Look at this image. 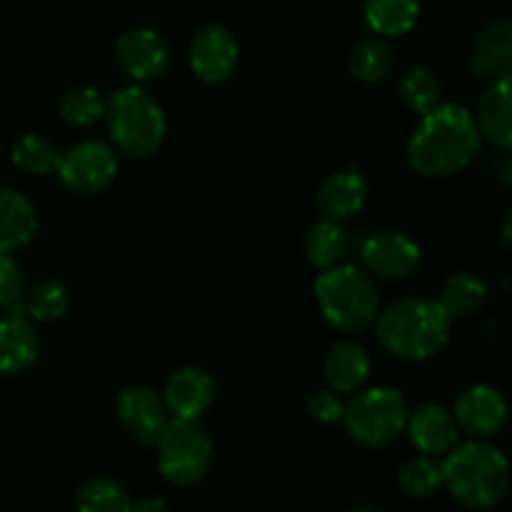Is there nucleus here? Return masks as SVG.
Segmentation results:
<instances>
[{
	"mask_svg": "<svg viewBox=\"0 0 512 512\" xmlns=\"http://www.w3.org/2000/svg\"><path fill=\"white\" fill-rule=\"evenodd\" d=\"M480 145L473 113L458 103H440L420 115L408 140V163L423 178H450L478 158Z\"/></svg>",
	"mask_w": 512,
	"mask_h": 512,
	"instance_id": "nucleus-1",
	"label": "nucleus"
},
{
	"mask_svg": "<svg viewBox=\"0 0 512 512\" xmlns=\"http://www.w3.org/2000/svg\"><path fill=\"white\" fill-rule=\"evenodd\" d=\"M450 323L438 300L403 298L380 310L375 320L378 343L393 358L405 363H425L445 350L450 340Z\"/></svg>",
	"mask_w": 512,
	"mask_h": 512,
	"instance_id": "nucleus-2",
	"label": "nucleus"
},
{
	"mask_svg": "<svg viewBox=\"0 0 512 512\" xmlns=\"http://www.w3.org/2000/svg\"><path fill=\"white\" fill-rule=\"evenodd\" d=\"M440 468L445 488L470 510H490L508 495V458L490 440L470 438L468 443L453 445Z\"/></svg>",
	"mask_w": 512,
	"mask_h": 512,
	"instance_id": "nucleus-3",
	"label": "nucleus"
},
{
	"mask_svg": "<svg viewBox=\"0 0 512 512\" xmlns=\"http://www.w3.org/2000/svg\"><path fill=\"white\" fill-rule=\"evenodd\" d=\"M315 300L325 323L343 335L370 330L380 313V293L373 278L360 265L340 263L320 270L315 280Z\"/></svg>",
	"mask_w": 512,
	"mask_h": 512,
	"instance_id": "nucleus-4",
	"label": "nucleus"
},
{
	"mask_svg": "<svg viewBox=\"0 0 512 512\" xmlns=\"http://www.w3.org/2000/svg\"><path fill=\"white\" fill-rule=\"evenodd\" d=\"M105 125L115 150L135 160L155 155L168 133L163 105L143 85L120 88L105 100Z\"/></svg>",
	"mask_w": 512,
	"mask_h": 512,
	"instance_id": "nucleus-5",
	"label": "nucleus"
},
{
	"mask_svg": "<svg viewBox=\"0 0 512 512\" xmlns=\"http://www.w3.org/2000/svg\"><path fill=\"white\" fill-rule=\"evenodd\" d=\"M408 413V403L400 390L373 385L353 393V398L345 403L340 423L363 448H385L405 430Z\"/></svg>",
	"mask_w": 512,
	"mask_h": 512,
	"instance_id": "nucleus-6",
	"label": "nucleus"
},
{
	"mask_svg": "<svg viewBox=\"0 0 512 512\" xmlns=\"http://www.w3.org/2000/svg\"><path fill=\"white\" fill-rule=\"evenodd\" d=\"M160 473L178 488H193L208 475L213 463V443L198 423L168 420L155 440Z\"/></svg>",
	"mask_w": 512,
	"mask_h": 512,
	"instance_id": "nucleus-7",
	"label": "nucleus"
},
{
	"mask_svg": "<svg viewBox=\"0 0 512 512\" xmlns=\"http://www.w3.org/2000/svg\"><path fill=\"white\" fill-rule=\"evenodd\" d=\"M120 168L118 150L103 140H83L60 153L58 178L70 193L98 195L115 180Z\"/></svg>",
	"mask_w": 512,
	"mask_h": 512,
	"instance_id": "nucleus-8",
	"label": "nucleus"
},
{
	"mask_svg": "<svg viewBox=\"0 0 512 512\" xmlns=\"http://www.w3.org/2000/svg\"><path fill=\"white\" fill-rule=\"evenodd\" d=\"M360 263L370 278L405 280L418 270L420 248L398 230H378L360 245Z\"/></svg>",
	"mask_w": 512,
	"mask_h": 512,
	"instance_id": "nucleus-9",
	"label": "nucleus"
},
{
	"mask_svg": "<svg viewBox=\"0 0 512 512\" xmlns=\"http://www.w3.org/2000/svg\"><path fill=\"white\" fill-rule=\"evenodd\" d=\"M453 418L473 440H493L508 425V403L493 385H470L460 393Z\"/></svg>",
	"mask_w": 512,
	"mask_h": 512,
	"instance_id": "nucleus-10",
	"label": "nucleus"
},
{
	"mask_svg": "<svg viewBox=\"0 0 512 512\" xmlns=\"http://www.w3.org/2000/svg\"><path fill=\"white\" fill-rule=\"evenodd\" d=\"M240 45L225 25H205L190 43V68L205 85L225 83L235 73Z\"/></svg>",
	"mask_w": 512,
	"mask_h": 512,
	"instance_id": "nucleus-11",
	"label": "nucleus"
},
{
	"mask_svg": "<svg viewBox=\"0 0 512 512\" xmlns=\"http://www.w3.org/2000/svg\"><path fill=\"white\" fill-rule=\"evenodd\" d=\"M115 58L123 73L138 83L160 78L170 65V48L160 33L150 28L125 30L115 43Z\"/></svg>",
	"mask_w": 512,
	"mask_h": 512,
	"instance_id": "nucleus-12",
	"label": "nucleus"
},
{
	"mask_svg": "<svg viewBox=\"0 0 512 512\" xmlns=\"http://www.w3.org/2000/svg\"><path fill=\"white\" fill-rule=\"evenodd\" d=\"M215 400V380L200 365H185L168 378L163 390V403L168 413L178 420L198 423Z\"/></svg>",
	"mask_w": 512,
	"mask_h": 512,
	"instance_id": "nucleus-13",
	"label": "nucleus"
},
{
	"mask_svg": "<svg viewBox=\"0 0 512 512\" xmlns=\"http://www.w3.org/2000/svg\"><path fill=\"white\" fill-rule=\"evenodd\" d=\"M115 408H118V418L123 428L143 445H155L165 423H168V408H165L163 398L148 385L125 388L118 395Z\"/></svg>",
	"mask_w": 512,
	"mask_h": 512,
	"instance_id": "nucleus-14",
	"label": "nucleus"
},
{
	"mask_svg": "<svg viewBox=\"0 0 512 512\" xmlns=\"http://www.w3.org/2000/svg\"><path fill=\"white\" fill-rule=\"evenodd\" d=\"M40 353V338L35 323L20 305L0 318V375H18L35 363Z\"/></svg>",
	"mask_w": 512,
	"mask_h": 512,
	"instance_id": "nucleus-15",
	"label": "nucleus"
},
{
	"mask_svg": "<svg viewBox=\"0 0 512 512\" xmlns=\"http://www.w3.org/2000/svg\"><path fill=\"white\" fill-rule=\"evenodd\" d=\"M405 433L410 435V443L423 455H445L453 445H458V423L453 413L438 403L418 405L405 420Z\"/></svg>",
	"mask_w": 512,
	"mask_h": 512,
	"instance_id": "nucleus-16",
	"label": "nucleus"
},
{
	"mask_svg": "<svg viewBox=\"0 0 512 512\" xmlns=\"http://www.w3.org/2000/svg\"><path fill=\"white\" fill-rule=\"evenodd\" d=\"M368 203V180L358 168H345L328 175L318 190V210L323 218L345 223Z\"/></svg>",
	"mask_w": 512,
	"mask_h": 512,
	"instance_id": "nucleus-17",
	"label": "nucleus"
},
{
	"mask_svg": "<svg viewBox=\"0 0 512 512\" xmlns=\"http://www.w3.org/2000/svg\"><path fill=\"white\" fill-rule=\"evenodd\" d=\"M325 383L338 395H353L368 383L370 378V355L358 340H338L328 350L323 363Z\"/></svg>",
	"mask_w": 512,
	"mask_h": 512,
	"instance_id": "nucleus-18",
	"label": "nucleus"
},
{
	"mask_svg": "<svg viewBox=\"0 0 512 512\" xmlns=\"http://www.w3.org/2000/svg\"><path fill=\"white\" fill-rule=\"evenodd\" d=\"M480 138L493 148L510 150L512 145V108H510V75L493 80L480 98L478 115H473Z\"/></svg>",
	"mask_w": 512,
	"mask_h": 512,
	"instance_id": "nucleus-19",
	"label": "nucleus"
},
{
	"mask_svg": "<svg viewBox=\"0 0 512 512\" xmlns=\"http://www.w3.org/2000/svg\"><path fill=\"white\" fill-rule=\"evenodd\" d=\"M470 68L480 78L498 80L503 75H510L512 68V25L508 18H498L480 30L475 40L473 58Z\"/></svg>",
	"mask_w": 512,
	"mask_h": 512,
	"instance_id": "nucleus-20",
	"label": "nucleus"
},
{
	"mask_svg": "<svg viewBox=\"0 0 512 512\" xmlns=\"http://www.w3.org/2000/svg\"><path fill=\"white\" fill-rule=\"evenodd\" d=\"M38 210L13 188H0V255H13L33 240Z\"/></svg>",
	"mask_w": 512,
	"mask_h": 512,
	"instance_id": "nucleus-21",
	"label": "nucleus"
},
{
	"mask_svg": "<svg viewBox=\"0 0 512 512\" xmlns=\"http://www.w3.org/2000/svg\"><path fill=\"white\" fill-rule=\"evenodd\" d=\"M350 248H353L350 230L338 220H318V223L310 225L308 235H305V258L318 270H328L345 263V255L350 253Z\"/></svg>",
	"mask_w": 512,
	"mask_h": 512,
	"instance_id": "nucleus-22",
	"label": "nucleus"
},
{
	"mask_svg": "<svg viewBox=\"0 0 512 512\" xmlns=\"http://www.w3.org/2000/svg\"><path fill=\"white\" fill-rule=\"evenodd\" d=\"M438 305L450 320H465L483 313L488 305V288L473 273H455L440 288Z\"/></svg>",
	"mask_w": 512,
	"mask_h": 512,
	"instance_id": "nucleus-23",
	"label": "nucleus"
},
{
	"mask_svg": "<svg viewBox=\"0 0 512 512\" xmlns=\"http://www.w3.org/2000/svg\"><path fill=\"white\" fill-rule=\"evenodd\" d=\"M363 13L373 33L398 38L410 33L420 18V0H365Z\"/></svg>",
	"mask_w": 512,
	"mask_h": 512,
	"instance_id": "nucleus-24",
	"label": "nucleus"
},
{
	"mask_svg": "<svg viewBox=\"0 0 512 512\" xmlns=\"http://www.w3.org/2000/svg\"><path fill=\"white\" fill-rule=\"evenodd\" d=\"M400 103L415 115H425L443 103V85L433 70L413 65L398 80Z\"/></svg>",
	"mask_w": 512,
	"mask_h": 512,
	"instance_id": "nucleus-25",
	"label": "nucleus"
},
{
	"mask_svg": "<svg viewBox=\"0 0 512 512\" xmlns=\"http://www.w3.org/2000/svg\"><path fill=\"white\" fill-rule=\"evenodd\" d=\"M393 63V45L385 38H368L353 48L348 58V70L358 83L375 85L388 78Z\"/></svg>",
	"mask_w": 512,
	"mask_h": 512,
	"instance_id": "nucleus-26",
	"label": "nucleus"
},
{
	"mask_svg": "<svg viewBox=\"0 0 512 512\" xmlns=\"http://www.w3.org/2000/svg\"><path fill=\"white\" fill-rule=\"evenodd\" d=\"M20 308L33 323H53L60 320L70 308V290L60 280H40L25 290Z\"/></svg>",
	"mask_w": 512,
	"mask_h": 512,
	"instance_id": "nucleus-27",
	"label": "nucleus"
},
{
	"mask_svg": "<svg viewBox=\"0 0 512 512\" xmlns=\"http://www.w3.org/2000/svg\"><path fill=\"white\" fill-rule=\"evenodd\" d=\"M10 158H13L15 168L23 170V173L50 175L58 170L60 150L53 140L43 138V135L25 133L13 143Z\"/></svg>",
	"mask_w": 512,
	"mask_h": 512,
	"instance_id": "nucleus-28",
	"label": "nucleus"
},
{
	"mask_svg": "<svg viewBox=\"0 0 512 512\" xmlns=\"http://www.w3.org/2000/svg\"><path fill=\"white\" fill-rule=\"evenodd\" d=\"M78 512H130L133 500L128 490L110 478H90L75 493Z\"/></svg>",
	"mask_w": 512,
	"mask_h": 512,
	"instance_id": "nucleus-29",
	"label": "nucleus"
},
{
	"mask_svg": "<svg viewBox=\"0 0 512 512\" xmlns=\"http://www.w3.org/2000/svg\"><path fill=\"white\" fill-rule=\"evenodd\" d=\"M60 118L75 128H90L103 120L105 98L93 85H75L60 95Z\"/></svg>",
	"mask_w": 512,
	"mask_h": 512,
	"instance_id": "nucleus-30",
	"label": "nucleus"
},
{
	"mask_svg": "<svg viewBox=\"0 0 512 512\" xmlns=\"http://www.w3.org/2000/svg\"><path fill=\"white\" fill-rule=\"evenodd\" d=\"M398 488L403 490L408 498H430V495L438 493L440 488H445L443 468H440V463H435L433 458L408 460L398 473Z\"/></svg>",
	"mask_w": 512,
	"mask_h": 512,
	"instance_id": "nucleus-31",
	"label": "nucleus"
},
{
	"mask_svg": "<svg viewBox=\"0 0 512 512\" xmlns=\"http://www.w3.org/2000/svg\"><path fill=\"white\" fill-rule=\"evenodd\" d=\"M28 283L23 268L10 255H0V308H15L23 300Z\"/></svg>",
	"mask_w": 512,
	"mask_h": 512,
	"instance_id": "nucleus-32",
	"label": "nucleus"
},
{
	"mask_svg": "<svg viewBox=\"0 0 512 512\" xmlns=\"http://www.w3.org/2000/svg\"><path fill=\"white\" fill-rule=\"evenodd\" d=\"M308 415L310 420H315V423L320 425H333V423H340L343 420V410H345V400L340 398L335 390H318V393H313L308 398Z\"/></svg>",
	"mask_w": 512,
	"mask_h": 512,
	"instance_id": "nucleus-33",
	"label": "nucleus"
},
{
	"mask_svg": "<svg viewBox=\"0 0 512 512\" xmlns=\"http://www.w3.org/2000/svg\"><path fill=\"white\" fill-rule=\"evenodd\" d=\"M130 512H173V510L168 508V503H165L163 498H143L138 500V503H133Z\"/></svg>",
	"mask_w": 512,
	"mask_h": 512,
	"instance_id": "nucleus-34",
	"label": "nucleus"
},
{
	"mask_svg": "<svg viewBox=\"0 0 512 512\" xmlns=\"http://www.w3.org/2000/svg\"><path fill=\"white\" fill-rule=\"evenodd\" d=\"M350 512H380L378 508H370V505H360V508L350 510Z\"/></svg>",
	"mask_w": 512,
	"mask_h": 512,
	"instance_id": "nucleus-35",
	"label": "nucleus"
}]
</instances>
